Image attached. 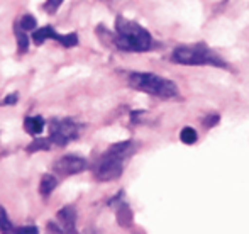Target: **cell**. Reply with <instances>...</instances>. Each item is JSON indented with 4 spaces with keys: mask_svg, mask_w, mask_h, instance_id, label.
<instances>
[{
    "mask_svg": "<svg viewBox=\"0 0 249 234\" xmlns=\"http://www.w3.org/2000/svg\"><path fill=\"white\" fill-rule=\"evenodd\" d=\"M16 37H17V51H19V54L26 53L27 48H29V41H27V36L22 33V31L16 29Z\"/></svg>",
    "mask_w": 249,
    "mask_h": 234,
    "instance_id": "obj_13",
    "label": "cell"
},
{
    "mask_svg": "<svg viewBox=\"0 0 249 234\" xmlns=\"http://www.w3.org/2000/svg\"><path fill=\"white\" fill-rule=\"evenodd\" d=\"M58 221L59 224H61V229L63 233L66 234H75V221H76V212L75 209L71 207V205H68V207H63L61 211L58 212Z\"/></svg>",
    "mask_w": 249,
    "mask_h": 234,
    "instance_id": "obj_7",
    "label": "cell"
},
{
    "mask_svg": "<svg viewBox=\"0 0 249 234\" xmlns=\"http://www.w3.org/2000/svg\"><path fill=\"white\" fill-rule=\"evenodd\" d=\"M56 185H58V180H56L53 175H43V178H41V183H39V192L46 197V195H50L53 190L56 188Z\"/></svg>",
    "mask_w": 249,
    "mask_h": 234,
    "instance_id": "obj_10",
    "label": "cell"
},
{
    "mask_svg": "<svg viewBox=\"0 0 249 234\" xmlns=\"http://www.w3.org/2000/svg\"><path fill=\"white\" fill-rule=\"evenodd\" d=\"M50 37H53V39H56V41H58V37H59V34L56 33L51 26L41 27V29L34 31V34H33V39H34V43H36L37 46H39V44H43L46 39H50Z\"/></svg>",
    "mask_w": 249,
    "mask_h": 234,
    "instance_id": "obj_9",
    "label": "cell"
},
{
    "mask_svg": "<svg viewBox=\"0 0 249 234\" xmlns=\"http://www.w3.org/2000/svg\"><path fill=\"white\" fill-rule=\"evenodd\" d=\"M16 102H17V93H12V95H9L3 100V104H16Z\"/></svg>",
    "mask_w": 249,
    "mask_h": 234,
    "instance_id": "obj_20",
    "label": "cell"
},
{
    "mask_svg": "<svg viewBox=\"0 0 249 234\" xmlns=\"http://www.w3.org/2000/svg\"><path fill=\"white\" fill-rule=\"evenodd\" d=\"M14 226L12 222L9 221V217H7V212L3 207H0V233L2 234H14Z\"/></svg>",
    "mask_w": 249,
    "mask_h": 234,
    "instance_id": "obj_11",
    "label": "cell"
},
{
    "mask_svg": "<svg viewBox=\"0 0 249 234\" xmlns=\"http://www.w3.org/2000/svg\"><path fill=\"white\" fill-rule=\"evenodd\" d=\"M78 136V126L71 119H54L50 127V139L51 143L58 146H65L70 141L76 139Z\"/></svg>",
    "mask_w": 249,
    "mask_h": 234,
    "instance_id": "obj_5",
    "label": "cell"
},
{
    "mask_svg": "<svg viewBox=\"0 0 249 234\" xmlns=\"http://www.w3.org/2000/svg\"><path fill=\"white\" fill-rule=\"evenodd\" d=\"M87 170V162L78 156H63L54 163V172L63 177L76 175Z\"/></svg>",
    "mask_w": 249,
    "mask_h": 234,
    "instance_id": "obj_6",
    "label": "cell"
},
{
    "mask_svg": "<svg viewBox=\"0 0 249 234\" xmlns=\"http://www.w3.org/2000/svg\"><path fill=\"white\" fill-rule=\"evenodd\" d=\"M115 29H117V44L121 50L125 51H148L151 48V39L149 33L141 27L139 24L127 20L124 17H117L115 20Z\"/></svg>",
    "mask_w": 249,
    "mask_h": 234,
    "instance_id": "obj_1",
    "label": "cell"
},
{
    "mask_svg": "<svg viewBox=\"0 0 249 234\" xmlns=\"http://www.w3.org/2000/svg\"><path fill=\"white\" fill-rule=\"evenodd\" d=\"M14 234H39V229L36 226H20L14 229Z\"/></svg>",
    "mask_w": 249,
    "mask_h": 234,
    "instance_id": "obj_18",
    "label": "cell"
},
{
    "mask_svg": "<svg viewBox=\"0 0 249 234\" xmlns=\"http://www.w3.org/2000/svg\"><path fill=\"white\" fill-rule=\"evenodd\" d=\"M171 59L175 63H180V65H190V66H226L224 61L217 56L213 51H210L209 48L197 44V46H181L177 48L171 54Z\"/></svg>",
    "mask_w": 249,
    "mask_h": 234,
    "instance_id": "obj_4",
    "label": "cell"
},
{
    "mask_svg": "<svg viewBox=\"0 0 249 234\" xmlns=\"http://www.w3.org/2000/svg\"><path fill=\"white\" fill-rule=\"evenodd\" d=\"M24 129H26L31 136L41 134V132H43V129H44V119L41 116L27 117L26 121H24Z\"/></svg>",
    "mask_w": 249,
    "mask_h": 234,
    "instance_id": "obj_8",
    "label": "cell"
},
{
    "mask_svg": "<svg viewBox=\"0 0 249 234\" xmlns=\"http://www.w3.org/2000/svg\"><path fill=\"white\" fill-rule=\"evenodd\" d=\"M131 212H129V209L125 207V205H122V211L119 212V221H121V224L124 226H129L131 224Z\"/></svg>",
    "mask_w": 249,
    "mask_h": 234,
    "instance_id": "obj_17",
    "label": "cell"
},
{
    "mask_svg": "<svg viewBox=\"0 0 249 234\" xmlns=\"http://www.w3.org/2000/svg\"><path fill=\"white\" fill-rule=\"evenodd\" d=\"M51 148V139H34L29 146H27V151L34 153V151H46Z\"/></svg>",
    "mask_w": 249,
    "mask_h": 234,
    "instance_id": "obj_12",
    "label": "cell"
},
{
    "mask_svg": "<svg viewBox=\"0 0 249 234\" xmlns=\"http://www.w3.org/2000/svg\"><path fill=\"white\" fill-rule=\"evenodd\" d=\"M180 138L185 144H194V143L197 141V132H195V129H192V127H185L183 131H181Z\"/></svg>",
    "mask_w": 249,
    "mask_h": 234,
    "instance_id": "obj_14",
    "label": "cell"
},
{
    "mask_svg": "<svg viewBox=\"0 0 249 234\" xmlns=\"http://www.w3.org/2000/svg\"><path fill=\"white\" fill-rule=\"evenodd\" d=\"M129 85L139 92L161 97V99H173L178 95L177 85L171 80L158 76L154 73H132L129 76Z\"/></svg>",
    "mask_w": 249,
    "mask_h": 234,
    "instance_id": "obj_3",
    "label": "cell"
},
{
    "mask_svg": "<svg viewBox=\"0 0 249 234\" xmlns=\"http://www.w3.org/2000/svg\"><path fill=\"white\" fill-rule=\"evenodd\" d=\"M61 2L63 0H48L46 5H44V9H46L48 12H56V9L61 5Z\"/></svg>",
    "mask_w": 249,
    "mask_h": 234,
    "instance_id": "obj_19",
    "label": "cell"
},
{
    "mask_svg": "<svg viewBox=\"0 0 249 234\" xmlns=\"http://www.w3.org/2000/svg\"><path fill=\"white\" fill-rule=\"evenodd\" d=\"M131 143H119L108 148V151L100 158L95 166V177L102 181L115 180L124 172V160L131 153Z\"/></svg>",
    "mask_w": 249,
    "mask_h": 234,
    "instance_id": "obj_2",
    "label": "cell"
},
{
    "mask_svg": "<svg viewBox=\"0 0 249 234\" xmlns=\"http://www.w3.org/2000/svg\"><path fill=\"white\" fill-rule=\"evenodd\" d=\"M36 19H34L31 14H26V16L20 19V27H22L24 31H33L34 27H36Z\"/></svg>",
    "mask_w": 249,
    "mask_h": 234,
    "instance_id": "obj_16",
    "label": "cell"
},
{
    "mask_svg": "<svg viewBox=\"0 0 249 234\" xmlns=\"http://www.w3.org/2000/svg\"><path fill=\"white\" fill-rule=\"evenodd\" d=\"M58 41L63 44V46L71 48V46H76V44H78V36H76V34H66V36H61V34H59Z\"/></svg>",
    "mask_w": 249,
    "mask_h": 234,
    "instance_id": "obj_15",
    "label": "cell"
}]
</instances>
